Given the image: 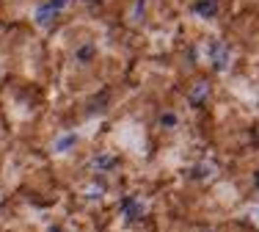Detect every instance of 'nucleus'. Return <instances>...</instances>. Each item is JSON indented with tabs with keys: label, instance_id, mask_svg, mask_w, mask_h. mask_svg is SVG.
Segmentation results:
<instances>
[{
	"label": "nucleus",
	"instance_id": "nucleus-1",
	"mask_svg": "<svg viewBox=\"0 0 259 232\" xmlns=\"http://www.w3.org/2000/svg\"><path fill=\"white\" fill-rule=\"evenodd\" d=\"M210 53H212V61H215V66H218V69H224V66H226V47H224V44H212Z\"/></svg>",
	"mask_w": 259,
	"mask_h": 232
},
{
	"label": "nucleus",
	"instance_id": "nucleus-2",
	"mask_svg": "<svg viewBox=\"0 0 259 232\" xmlns=\"http://www.w3.org/2000/svg\"><path fill=\"white\" fill-rule=\"evenodd\" d=\"M196 11L201 17H212L218 11V6H215V0H199V3H196Z\"/></svg>",
	"mask_w": 259,
	"mask_h": 232
}]
</instances>
